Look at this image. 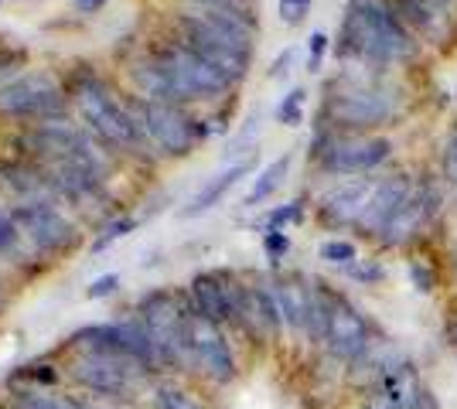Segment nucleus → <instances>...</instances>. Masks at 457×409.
Returning <instances> with one entry per match:
<instances>
[{
    "label": "nucleus",
    "instance_id": "1",
    "mask_svg": "<svg viewBox=\"0 0 457 409\" xmlns=\"http://www.w3.org/2000/svg\"><path fill=\"white\" fill-rule=\"evenodd\" d=\"M256 20L246 7H198L195 14L178 18V41L228 82L246 76L253 59Z\"/></svg>",
    "mask_w": 457,
    "mask_h": 409
},
{
    "label": "nucleus",
    "instance_id": "2",
    "mask_svg": "<svg viewBox=\"0 0 457 409\" xmlns=\"http://www.w3.org/2000/svg\"><path fill=\"white\" fill-rule=\"evenodd\" d=\"M134 82L147 99L174 102V106L195 102V99H215L232 86L228 78L219 76L209 61H202L181 41L157 45L151 59H144L134 69Z\"/></svg>",
    "mask_w": 457,
    "mask_h": 409
},
{
    "label": "nucleus",
    "instance_id": "3",
    "mask_svg": "<svg viewBox=\"0 0 457 409\" xmlns=\"http://www.w3.org/2000/svg\"><path fill=\"white\" fill-rule=\"evenodd\" d=\"M417 55L410 28L396 18L389 0H352L342 20V59H359L365 65L406 61Z\"/></svg>",
    "mask_w": 457,
    "mask_h": 409
},
{
    "label": "nucleus",
    "instance_id": "4",
    "mask_svg": "<svg viewBox=\"0 0 457 409\" xmlns=\"http://www.w3.org/2000/svg\"><path fill=\"white\" fill-rule=\"evenodd\" d=\"M72 99H76L79 113L86 119V127L93 130L103 143L110 147H123V151H137L147 143V136L134 119L127 99H116L113 89L96 76H79L72 82Z\"/></svg>",
    "mask_w": 457,
    "mask_h": 409
},
{
    "label": "nucleus",
    "instance_id": "5",
    "mask_svg": "<svg viewBox=\"0 0 457 409\" xmlns=\"http://www.w3.org/2000/svg\"><path fill=\"white\" fill-rule=\"evenodd\" d=\"M137 321L154 341L164 365L195 369V358L188 348V304L171 290H154L140 300Z\"/></svg>",
    "mask_w": 457,
    "mask_h": 409
},
{
    "label": "nucleus",
    "instance_id": "6",
    "mask_svg": "<svg viewBox=\"0 0 457 409\" xmlns=\"http://www.w3.org/2000/svg\"><path fill=\"white\" fill-rule=\"evenodd\" d=\"M28 147L41 151L45 157H52V164H69V168H79V171H89V175L103 177L106 181V157L96 151L93 136L86 130H79L65 119H55V123H38L31 134L24 136Z\"/></svg>",
    "mask_w": 457,
    "mask_h": 409
},
{
    "label": "nucleus",
    "instance_id": "7",
    "mask_svg": "<svg viewBox=\"0 0 457 409\" xmlns=\"http://www.w3.org/2000/svg\"><path fill=\"white\" fill-rule=\"evenodd\" d=\"M127 106H130L134 119L140 123L144 136L151 143H157L164 154L185 157L198 143V127H195V119H188L181 113V106L157 102V99H147V96H130Z\"/></svg>",
    "mask_w": 457,
    "mask_h": 409
},
{
    "label": "nucleus",
    "instance_id": "8",
    "mask_svg": "<svg viewBox=\"0 0 457 409\" xmlns=\"http://www.w3.org/2000/svg\"><path fill=\"white\" fill-rule=\"evenodd\" d=\"M72 345L82 351H99V355H120L130 358L140 369H164L161 355L154 348L140 321H123V324H96L72 334Z\"/></svg>",
    "mask_w": 457,
    "mask_h": 409
},
{
    "label": "nucleus",
    "instance_id": "9",
    "mask_svg": "<svg viewBox=\"0 0 457 409\" xmlns=\"http://www.w3.org/2000/svg\"><path fill=\"white\" fill-rule=\"evenodd\" d=\"M0 117L55 123L65 117V96L48 76H21L0 89Z\"/></svg>",
    "mask_w": 457,
    "mask_h": 409
},
{
    "label": "nucleus",
    "instance_id": "10",
    "mask_svg": "<svg viewBox=\"0 0 457 409\" xmlns=\"http://www.w3.org/2000/svg\"><path fill=\"white\" fill-rule=\"evenodd\" d=\"M324 341L342 362H355L372 341L369 321L345 300L342 293L328 290V287H324Z\"/></svg>",
    "mask_w": 457,
    "mask_h": 409
},
{
    "label": "nucleus",
    "instance_id": "11",
    "mask_svg": "<svg viewBox=\"0 0 457 409\" xmlns=\"http://www.w3.org/2000/svg\"><path fill=\"white\" fill-rule=\"evenodd\" d=\"M191 307L205 314L215 324H239L243 314V297H246V283H239L232 273L212 270L191 276Z\"/></svg>",
    "mask_w": 457,
    "mask_h": 409
},
{
    "label": "nucleus",
    "instance_id": "12",
    "mask_svg": "<svg viewBox=\"0 0 457 409\" xmlns=\"http://www.w3.org/2000/svg\"><path fill=\"white\" fill-rule=\"evenodd\" d=\"M188 348L195 358V369H202L212 382H232L236 379V358L228 348L222 324L209 321L205 314L188 307Z\"/></svg>",
    "mask_w": 457,
    "mask_h": 409
},
{
    "label": "nucleus",
    "instance_id": "13",
    "mask_svg": "<svg viewBox=\"0 0 457 409\" xmlns=\"http://www.w3.org/2000/svg\"><path fill=\"white\" fill-rule=\"evenodd\" d=\"M393 143L386 136H324L321 168L331 175H365L389 157Z\"/></svg>",
    "mask_w": 457,
    "mask_h": 409
},
{
    "label": "nucleus",
    "instance_id": "14",
    "mask_svg": "<svg viewBox=\"0 0 457 409\" xmlns=\"http://www.w3.org/2000/svg\"><path fill=\"white\" fill-rule=\"evenodd\" d=\"M21 233L28 235L41 253H62L79 242V229L58 212L52 201H21L14 209Z\"/></svg>",
    "mask_w": 457,
    "mask_h": 409
},
{
    "label": "nucleus",
    "instance_id": "15",
    "mask_svg": "<svg viewBox=\"0 0 457 409\" xmlns=\"http://www.w3.org/2000/svg\"><path fill=\"white\" fill-rule=\"evenodd\" d=\"M324 113L335 127L365 130V127H379L393 117V99L372 86H345L342 93L328 99Z\"/></svg>",
    "mask_w": 457,
    "mask_h": 409
},
{
    "label": "nucleus",
    "instance_id": "16",
    "mask_svg": "<svg viewBox=\"0 0 457 409\" xmlns=\"http://www.w3.org/2000/svg\"><path fill=\"white\" fill-rule=\"evenodd\" d=\"M134 369H140L130 358L120 355H99V351H82L72 362V379L86 389L99 396H130L134 392Z\"/></svg>",
    "mask_w": 457,
    "mask_h": 409
},
{
    "label": "nucleus",
    "instance_id": "17",
    "mask_svg": "<svg viewBox=\"0 0 457 409\" xmlns=\"http://www.w3.org/2000/svg\"><path fill=\"white\" fill-rule=\"evenodd\" d=\"M410 195H413V184H410L406 175H393L386 177V181H379L372 198H369V205H365L362 218H359V229L365 235H382V229L389 225V218L400 212L403 201Z\"/></svg>",
    "mask_w": 457,
    "mask_h": 409
},
{
    "label": "nucleus",
    "instance_id": "18",
    "mask_svg": "<svg viewBox=\"0 0 457 409\" xmlns=\"http://www.w3.org/2000/svg\"><path fill=\"white\" fill-rule=\"evenodd\" d=\"M376 192V184L362 177V181H345L338 188H331L321 201V218L328 225H359L369 198Z\"/></svg>",
    "mask_w": 457,
    "mask_h": 409
},
{
    "label": "nucleus",
    "instance_id": "19",
    "mask_svg": "<svg viewBox=\"0 0 457 409\" xmlns=\"http://www.w3.org/2000/svg\"><path fill=\"white\" fill-rule=\"evenodd\" d=\"M389 7L396 11V18L423 35L427 41H447L451 35V18H447V7L437 0H389Z\"/></svg>",
    "mask_w": 457,
    "mask_h": 409
},
{
    "label": "nucleus",
    "instance_id": "20",
    "mask_svg": "<svg viewBox=\"0 0 457 409\" xmlns=\"http://www.w3.org/2000/svg\"><path fill=\"white\" fill-rule=\"evenodd\" d=\"M430 195L427 192H413V195L403 201V209L393 218H389V225L382 229V242L386 246H406L410 239H417L423 233V225H427V218H430Z\"/></svg>",
    "mask_w": 457,
    "mask_h": 409
},
{
    "label": "nucleus",
    "instance_id": "21",
    "mask_svg": "<svg viewBox=\"0 0 457 409\" xmlns=\"http://www.w3.org/2000/svg\"><path fill=\"white\" fill-rule=\"evenodd\" d=\"M423 382H420V372L410 362H400L396 369H389L379 379V399L389 403L393 409H413L423 396Z\"/></svg>",
    "mask_w": 457,
    "mask_h": 409
},
{
    "label": "nucleus",
    "instance_id": "22",
    "mask_svg": "<svg viewBox=\"0 0 457 409\" xmlns=\"http://www.w3.org/2000/svg\"><path fill=\"white\" fill-rule=\"evenodd\" d=\"M253 168H256V157H253V154L243 157V160H236V164H228L226 171H219V175L212 177V181L205 184V188H202V192H198V195L191 198L188 209H185L181 215H185V218H195V215H202V212H209V209H215V205H219V201L228 195V188H232L239 177H246Z\"/></svg>",
    "mask_w": 457,
    "mask_h": 409
},
{
    "label": "nucleus",
    "instance_id": "23",
    "mask_svg": "<svg viewBox=\"0 0 457 409\" xmlns=\"http://www.w3.org/2000/svg\"><path fill=\"white\" fill-rule=\"evenodd\" d=\"M287 171H290V154H284V157H277L273 164H267L263 168V175L253 181V188H249V195H246V209H256L260 201H267L280 184H284V177H287Z\"/></svg>",
    "mask_w": 457,
    "mask_h": 409
},
{
    "label": "nucleus",
    "instance_id": "24",
    "mask_svg": "<svg viewBox=\"0 0 457 409\" xmlns=\"http://www.w3.org/2000/svg\"><path fill=\"white\" fill-rule=\"evenodd\" d=\"M154 406L157 409H205L191 392L178 389V386H161L154 396Z\"/></svg>",
    "mask_w": 457,
    "mask_h": 409
},
{
    "label": "nucleus",
    "instance_id": "25",
    "mask_svg": "<svg viewBox=\"0 0 457 409\" xmlns=\"http://www.w3.org/2000/svg\"><path fill=\"white\" fill-rule=\"evenodd\" d=\"M137 229V218L134 215H123V218H113L106 229H103V235L93 242V253H103V249H110L116 239H123V235H130Z\"/></svg>",
    "mask_w": 457,
    "mask_h": 409
},
{
    "label": "nucleus",
    "instance_id": "26",
    "mask_svg": "<svg viewBox=\"0 0 457 409\" xmlns=\"http://www.w3.org/2000/svg\"><path fill=\"white\" fill-rule=\"evenodd\" d=\"M304 89H294V93H287L284 102L277 106V119L284 123V127H297L301 119H304Z\"/></svg>",
    "mask_w": 457,
    "mask_h": 409
},
{
    "label": "nucleus",
    "instance_id": "27",
    "mask_svg": "<svg viewBox=\"0 0 457 409\" xmlns=\"http://www.w3.org/2000/svg\"><path fill=\"white\" fill-rule=\"evenodd\" d=\"M321 259L335 263V266H355V246L345 239H328L321 246Z\"/></svg>",
    "mask_w": 457,
    "mask_h": 409
},
{
    "label": "nucleus",
    "instance_id": "28",
    "mask_svg": "<svg viewBox=\"0 0 457 409\" xmlns=\"http://www.w3.org/2000/svg\"><path fill=\"white\" fill-rule=\"evenodd\" d=\"M18 239H21V225L18 218H14V212H4L0 209V253H11L18 246Z\"/></svg>",
    "mask_w": 457,
    "mask_h": 409
},
{
    "label": "nucleus",
    "instance_id": "29",
    "mask_svg": "<svg viewBox=\"0 0 457 409\" xmlns=\"http://www.w3.org/2000/svg\"><path fill=\"white\" fill-rule=\"evenodd\" d=\"M301 201H290V205H284V209H277V212H270L267 218V233H280L287 222H297L301 218Z\"/></svg>",
    "mask_w": 457,
    "mask_h": 409
},
{
    "label": "nucleus",
    "instance_id": "30",
    "mask_svg": "<svg viewBox=\"0 0 457 409\" xmlns=\"http://www.w3.org/2000/svg\"><path fill=\"white\" fill-rule=\"evenodd\" d=\"M307 11H311V0H280V20L284 24H301L307 18Z\"/></svg>",
    "mask_w": 457,
    "mask_h": 409
},
{
    "label": "nucleus",
    "instance_id": "31",
    "mask_svg": "<svg viewBox=\"0 0 457 409\" xmlns=\"http://www.w3.org/2000/svg\"><path fill=\"white\" fill-rule=\"evenodd\" d=\"M324 52H328V38H324L321 31H318V35H311V48H307V69H311V72H318V69H321Z\"/></svg>",
    "mask_w": 457,
    "mask_h": 409
},
{
    "label": "nucleus",
    "instance_id": "32",
    "mask_svg": "<svg viewBox=\"0 0 457 409\" xmlns=\"http://www.w3.org/2000/svg\"><path fill=\"white\" fill-rule=\"evenodd\" d=\"M24 52L21 48H0V78H7L18 65H24Z\"/></svg>",
    "mask_w": 457,
    "mask_h": 409
},
{
    "label": "nucleus",
    "instance_id": "33",
    "mask_svg": "<svg viewBox=\"0 0 457 409\" xmlns=\"http://www.w3.org/2000/svg\"><path fill=\"white\" fill-rule=\"evenodd\" d=\"M116 287H120V276H116V273H106V276H99V280H93V283H89V297H93V300H99V297H106V293H113Z\"/></svg>",
    "mask_w": 457,
    "mask_h": 409
},
{
    "label": "nucleus",
    "instance_id": "34",
    "mask_svg": "<svg viewBox=\"0 0 457 409\" xmlns=\"http://www.w3.org/2000/svg\"><path fill=\"white\" fill-rule=\"evenodd\" d=\"M18 409H72V406L58 403V399H52V396H21Z\"/></svg>",
    "mask_w": 457,
    "mask_h": 409
},
{
    "label": "nucleus",
    "instance_id": "35",
    "mask_svg": "<svg viewBox=\"0 0 457 409\" xmlns=\"http://www.w3.org/2000/svg\"><path fill=\"white\" fill-rule=\"evenodd\" d=\"M263 246H267V253L273 256V259H280V256L290 249V239H287L284 233H267L263 235Z\"/></svg>",
    "mask_w": 457,
    "mask_h": 409
},
{
    "label": "nucleus",
    "instance_id": "36",
    "mask_svg": "<svg viewBox=\"0 0 457 409\" xmlns=\"http://www.w3.org/2000/svg\"><path fill=\"white\" fill-rule=\"evenodd\" d=\"M21 375H28V379H38V382H45V386H52V382H55V372L48 369V365H28V369L21 372Z\"/></svg>",
    "mask_w": 457,
    "mask_h": 409
},
{
    "label": "nucleus",
    "instance_id": "37",
    "mask_svg": "<svg viewBox=\"0 0 457 409\" xmlns=\"http://www.w3.org/2000/svg\"><path fill=\"white\" fill-rule=\"evenodd\" d=\"M348 273H352L355 280H369V283L386 276V273H382V266H372V263H369V266H348Z\"/></svg>",
    "mask_w": 457,
    "mask_h": 409
},
{
    "label": "nucleus",
    "instance_id": "38",
    "mask_svg": "<svg viewBox=\"0 0 457 409\" xmlns=\"http://www.w3.org/2000/svg\"><path fill=\"white\" fill-rule=\"evenodd\" d=\"M444 168H447V175L457 181V134L447 140V154H444Z\"/></svg>",
    "mask_w": 457,
    "mask_h": 409
},
{
    "label": "nucleus",
    "instance_id": "39",
    "mask_svg": "<svg viewBox=\"0 0 457 409\" xmlns=\"http://www.w3.org/2000/svg\"><path fill=\"white\" fill-rule=\"evenodd\" d=\"M413 280H417V290H434V276L423 273L420 266H413Z\"/></svg>",
    "mask_w": 457,
    "mask_h": 409
},
{
    "label": "nucleus",
    "instance_id": "40",
    "mask_svg": "<svg viewBox=\"0 0 457 409\" xmlns=\"http://www.w3.org/2000/svg\"><path fill=\"white\" fill-rule=\"evenodd\" d=\"M290 61H294V48H287L284 55H280V59L273 61V69H270V76H280V72H287V65H290Z\"/></svg>",
    "mask_w": 457,
    "mask_h": 409
},
{
    "label": "nucleus",
    "instance_id": "41",
    "mask_svg": "<svg viewBox=\"0 0 457 409\" xmlns=\"http://www.w3.org/2000/svg\"><path fill=\"white\" fill-rule=\"evenodd\" d=\"M249 0H198V7H243Z\"/></svg>",
    "mask_w": 457,
    "mask_h": 409
},
{
    "label": "nucleus",
    "instance_id": "42",
    "mask_svg": "<svg viewBox=\"0 0 457 409\" xmlns=\"http://www.w3.org/2000/svg\"><path fill=\"white\" fill-rule=\"evenodd\" d=\"M413 409H440V403H437V399H434V392L427 389V392H423V396H420V403H417V406H413Z\"/></svg>",
    "mask_w": 457,
    "mask_h": 409
},
{
    "label": "nucleus",
    "instance_id": "43",
    "mask_svg": "<svg viewBox=\"0 0 457 409\" xmlns=\"http://www.w3.org/2000/svg\"><path fill=\"white\" fill-rule=\"evenodd\" d=\"M106 0H76V7L79 11H86V14H93V11H99Z\"/></svg>",
    "mask_w": 457,
    "mask_h": 409
},
{
    "label": "nucleus",
    "instance_id": "44",
    "mask_svg": "<svg viewBox=\"0 0 457 409\" xmlns=\"http://www.w3.org/2000/svg\"><path fill=\"white\" fill-rule=\"evenodd\" d=\"M359 409H393L389 403H382V399H369V403H362Z\"/></svg>",
    "mask_w": 457,
    "mask_h": 409
},
{
    "label": "nucleus",
    "instance_id": "45",
    "mask_svg": "<svg viewBox=\"0 0 457 409\" xmlns=\"http://www.w3.org/2000/svg\"><path fill=\"white\" fill-rule=\"evenodd\" d=\"M451 341H454V345H457V317H454V321H451Z\"/></svg>",
    "mask_w": 457,
    "mask_h": 409
},
{
    "label": "nucleus",
    "instance_id": "46",
    "mask_svg": "<svg viewBox=\"0 0 457 409\" xmlns=\"http://www.w3.org/2000/svg\"><path fill=\"white\" fill-rule=\"evenodd\" d=\"M437 4H444V7H447V4H451V0H437Z\"/></svg>",
    "mask_w": 457,
    "mask_h": 409
}]
</instances>
